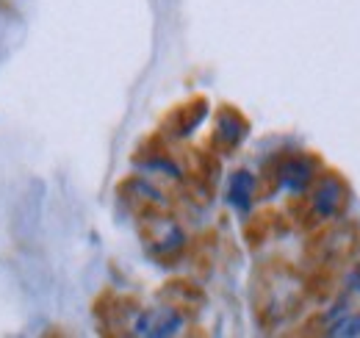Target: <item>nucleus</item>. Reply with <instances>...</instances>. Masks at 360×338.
I'll use <instances>...</instances> for the list:
<instances>
[{
  "label": "nucleus",
  "mask_w": 360,
  "mask_h": 338,
  "mask_svg": "<svg viewBox=\"0 0 360 338\" xmlns=\"http://www.w3.org/2000/svg\"><path fill=\"white\" fill-rule=\"evenodd\" d=\"M39 216H42V180H28L25 192L14 206V219H11L14 236L20 242H28L39 227Z\"/></svg>",
  "instance_id": "obj_1"
},
{
  "label": "nucleus",
  "mask_w": 360,
  "mask_h": 338,
  "mask_svg": "<svg viewBox=\"0 0 360 338\" xmlns=\"http://www.w3.org/2000/svg\"><path fill=\"white\" fill-rule=\"evenodd\" d=\"M180 316L172 308H155L139 316L136 322V333L139 336H172L180 330Z\"/></svg>",
  "instance_id": "obj_2"
},
{
  "label": "nucleus",
  "mask_w": 360,
  "mask_h": 338,
  "mask_svg": "<svg viewBox=\"0 0 360 338\" xmlns=\"http://www.w3.org/2000/svg\"><path fill=\"white\" fill-rule=\"evenodd\" d=\"M244 123L236 117V114H230V111H225L222 117H219V125H217V142L219 144H225V147H236L241 139H244Z\"/></svg>",
  "instance_id": "obj_3"
},
{
  "label": "nucleus",
  "mask_w": 360,
  "mask_h": 338,
  "mask_svg": "<svg viewBox=\"0 0 360 338\" xmlns=\"http://www.w3.org/2000/svg\"><path fill=\"white\" fill-rule=\"evenodd\" d=\"M250 194H252V177L247 172H236L233 183H230V200L244 208L250 203Z\"/></svg>",
  "instance_id": "obj_4"
},
{
  "label": "nucleus",
  "mask_w": 360,
  "mask_h": 338,
  "mask_svg": "<svg viewBox=\"0 0 360 338\" xmlns=\"http://www.w3.org/2000/svg\"><path fill=\"white\" fill-rule=\"evenodd\" d=\"M308 175H311V169L305 161H291V164H285L283 167V183L288 186V189H302L305 183H308Z\"/></svg>",
  "instance_id": "obj_5"
},
{
  "label": "nucleus",
  "mask_w": 360,
  "mask_h": 338,
  "mask_svg": "<svg viewBox=\"0 0 360 338\" xmlns=\"http://www.w3.org/2000/svg\"><path fill=\"white\" fill-rule=\"evenodd\" d=\"M352 283H355V289H360V266L355 269V275H352Z\"/></svg>",
  "instance_id": "obj_6"
}]
</instances>
